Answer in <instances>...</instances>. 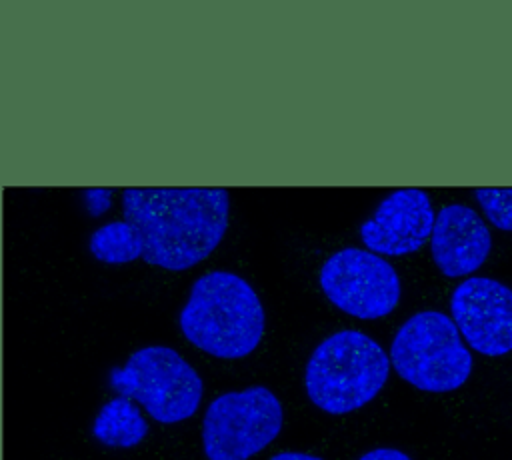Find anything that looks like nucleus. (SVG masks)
I'll use <instances>...</instances> for the list:
<instances>
[{
  "instance_id": "15",
  "label": "nucleus",
  "mask_w": 512,
  "mask_h": 460,
  "mask_svg": "<svg viewBox=\"0 0 512 460\" xmlns=\"http://www.w3.org/2000/svg\"><path fill=\"white\" fill-rule=\"evenodd\" d=\"M358 460H412V458L396 448H376L362 454Z\"/></svg>"
},
{
  "instance_id": "9",
  "label": "nucleus",
  "mask_w": 512,
  "mask_h": 460,
  "mask_svg": "<svg viewBox=\"0 0 512 460\" xmlns=\"http://www.w3.org/2000/svg\"><path fill=\"white\" fill-rule=\"evenodd\" d=\"M434 210L424 190L402 188L388 194L362 222L360 238L374 254L404 256L416 252L432 232Z\"/></svg>"
},
{
  "instance_id": "13",
  "label": "nucleus",
  "mask_w": 512,
  "mask_h": 460,
  "mask_svg": "<svg viewBox=\"0 0 512 460\" xmlns=\"http://www.w3.org/2000/svg\"><path fill=\"white\" fill-rule=\"evenodd\" d=\"M474 198L492 226L512 232V188H476Z\"/></svg>"
},
{
  "instance_id": "3",
  "label": "nucleus",
  "mask_w": 512,
  "mask_h": 460,
  "mask_svg": "<svg viewBox=\"0 0 512 460\" xmlns=\"http://www.w3.org/2000/svg\"><path fill=\"white\" fill-rule=\"evenodd\" d=\"M390 358L358 330L324 338L308 358L304 386L310 402L328 414H348L368 404L386 384Z\"/></svg>"
},
{
  "instance_id": "5",
  "label": "nucleus",
  "mask_w": 512,
  "mask_h": 460,
  "mask_svg": "<svg viewBox=\"0 0 512 460\" xmlns=\"http://www.w3.org/2000/svg\"><path fill=\"white\" fill-rule=\"evenodd\" d=\"M388 358L402 380L424 392L456 390L472 372V354L456 324L436 310L410 316L398 328Z\"/></svg>"
},
{
  "instance_id": "1",
  "label": "nucleus",
  "mask_w": 512,
  "mask_h": 460,
  "mask_svg": "<svg viewBox=\"0 0 512 460\" xmlns=\"http://www.w3.org/2000/svg\"><path fill=\"white\" fill-rule=\"evenodd\" d=\"M122 218L144 240L142 260L182 272L206 260L228 228L230 196L224 188H126Z\"/></svg>"
},
{
  "instance_id": "11",
  "label": "nucleus",
  "mask_w": 512,
  "mask_h": 460,
  "mask_svg": "<svg viewBox=\"0 0 512 460\" xmlns=\"http://www.w3.org/2000/svg\"><path fill=\"white\" fill-rule=\"evenodd\" d=\"M148 436L142 408L126 396L106 400L92 420V438L108 448H134Z\"/></svg>"
},
{
  "instance_id": "2",
  "label": "nucleus",
  "mask_w": 512,
  "mask_h": 460,
  "mask_svg": "<svg viewBox=\"0 0 512 460\" xmlns=\"http://www.w3.org/2000/svg\"><path fill=\"white\" fill-rule=\"evenodd\" d=\"M264 322V308L254 288L228 270H212L196 278L178 316L180 332L192 346L224 360L254 352Z\"/></svg>"
},
{
  "instance_id": "10",
  "label": "nucleus",
  "mask_w": 512,
  "mask_h": 460,
  "mask_svg": "<svg viewBox=\"0 0 512 460\" xmlns=\"http://www.w3.org/2000/svg\"><path fill=\"white\" fill-rule=\"evenodd\" d=\"M492 238L486 222L476 210L464 204H448L434 218L430 232V252L436 268L458 278L478 270L488 258Z\"/></svg>"
},
{
  "instance_id": "8",
  "label": "nucleus",
  "mask_w": 512,
  "mask_h": 460,
  "mask_svg": "<svg viewBox=\"0 0 512 460\" xmlns=\"http://www.w3.org/2000/svg\"><path fill=\"white\" fill-rule=\"evenodd\" d=\"M452 322L460 336L484 356L512 350V290L484 276L460 282L450 298Z\"/></svg>"
},
{
  "instance_id": "7",
  "label": "nucleus",
  "mask_w": 512,
  "mask_h": 460,
  "mask_svg": "<svg viewBox=\"0 0 512 460\" xmlns=\"http://www.w3.org/2000/svg\"><path fill=\"white\" fill-rule=\"evenodd\" d=\"M320 288L336 308L362 320L390 314L400 300V278L392 264L360 248H344L326 258Z\"/></svg>"
},
{
  "instance_id": "4",
  "label": "nucleus",
  "mask_w": 512,
  "mask_h": 460,
  "mask_svg": "<svg viewBox=\"0 0 512 460\" xmlns=\"http://www.w3.org/2000/svg\"><path fill=\"white\" fill-rule=\"evenodd\" d=\"M118 396L136 402L160 424H178L192 418L202 402L204 384L194 366L170 346L134 350L122 366L108 374Z\"/></svg>"
},
{
  "instance_id": "14",
  "label": "nucleus",
  "mask_w": 512,
  "mask_h": 460,
  "mask_svg": "<svg viewBox=\"0 0 512 460\" xmlns=\"http://www.w3.org/2000/svg\"><path fill=\"white\" fill-rule=\"evenodd\" d=\"M112 192L108 188H86L82 192V204L90 216L100 218L112 208Z\"/></svg>"
},
{
  "instance_id": "16",
  "label": "nucleus",
  "mask_w": 512,
  "mask_h": 460,
  "mask_svg": "<svg viewBox=\"0 0 512 460\" xmlns=\"http://www.w3.org/2000/svg\"><path fill=\"white\" fill-rule=\"evenodd\" d=\"M270 460H324V458L314 456V454H306V452H280V454L272 456Z\"/></svg>"
},
{
  "instance_id": "12",
  "label": "nucleus",
  "mask_w": 512,
  "mask_h": 460,
  "mask_svg": "<svg viewBox=\"0 0 512 460\" xmlns=\"http://www.w3.org/2000/svg\"><path fill=\"white\" fill-rule=\"evenodd\" d=\"M88 252L96 262L108 266H122L142 260L144 240L140 230L124 220H108L92 230L88 238Z\"/></svg>"
},
{
  "instance_id": "6",
  "label": "nucleus",
  "mask_w": 512,
  "mask_h": 460,
  "mask_svg": "<svg viewBox=\"0 0 512 460\" xmlns=\"http://www.w3.org/2000/svg\"><path fill=\"white\" fill-rule=\"evenodd\" d=\"M282 404L266 386L216 396L202 420V448L208 460H248L282 430Z\"/></svg>"
}]
</instances>
